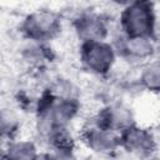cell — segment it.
Segmentation results:
<instances>
[{
    "label": "cell",
    "instance_id": "cell-10",
    "mask_svg": "<svg viewBox=\"0 0 160 160\" xmlns=\"http://www.w3.org/2000/svg\"><path fill=\"white\" fill-rule=\"evenodd\" d=\"M141 80H142V84L148 89L158 90V88H159V80H160V69H159V65L156 62L150 64L145 69V71L142 72Z\"/></svg>",
    "mask_w": 160,
    "mask_h": 160
},
{
    "label": "cell",
    "instance_id": "cell-5",
    "mask_svg": "<svg viewBox=\"0 0 160 160\" xmlns=\"http://www.w3.org/2000/svg\"><path fill=\"white\" fill-rule=\"evenodd\" d=\"M124 144L130 151L136 152L139 155L149 154L154 148V141H152L150 132L142 129L132 128V126L125 130Z\"/></svg>",
    "mask_w": 160,
    "mask_h": 160
},
{
    "label": "cell",
    "instance_id": "cell-3",
    "mask_svg": "<svg viewBox=\"0 0 160 160\" xmlns=\"http://www.w3.org/2000/svg\"><path fill=\"white\" fill-rule=\"evenodd\" d=\"M59 19L56 14L48 10H39L30 14L24 21V31L35 40H42L56 34Z\"/></svg>",
    "mask_w": 160,
    "mask_h": 160
},
{
    "label": "cell",
    "instance_id": "cell-4",
    "mask_svg": "<svg viewBox=\"0 0 160 160\" xmlns=\"http://www.w3.org/2000/svg\"><path fill=\"white\" fill-rule=\"evenodd\" d=\"M76 32L85 42L102 41L106 35V25L104 20L95 14H85L75 22Z\"/></svg>",
    "mask_w": 160,
    "mask_h": 160
},
{
    "label": "cell",
    "instance_id": "cell-2",
    "mask_svg": "<svg viewBox=\"0 0 160 160\" xmlns=\"http://www.w3.org/2000/svg\"><path fill=\"white\" fill-rule=\"evenodd\" d=\"M84 65L92 72L104 74L111 69L115 55L112 48L104 41L85 42L81 51Z\"/></svg>",
    "mask_w": 160,
    "mask_h": 160
},
{
    "label": "cell",
    "instance_id": "cell-7",
    "mask_svg": "<svg viewBox=\"0 0 160 160\" xmlns=\"http://www.w3.org/2000/svg\"><path fill=\"white\" fill-rule=\"evenodd\" d=\"M124 50L131 58L144 59L151 55L154 45L150 36H128L124 42Z\"/></svg>",
    "mask_w": 160,
    "mask_h": 160
},
{
    "label": "cell",
    "instance_id": "cell-1",
    "mask_svg": "<svg viewBox=\"0 0 160 160\" xmlns=\"http://www.w3.org/2000/svg\"><path fill=\"white\" fill-rule=\"evenodd\" d=\"M121 24L128 36H150L154 28L151 8L145 2L130 4L122 12Z\"/></svg>",
    "mask_w": 160,
    "mask_h": 160
},
{
    "label": "cell",
    "instance_id": "cell-9",
    "mask_svg": "<svg viewBox=\"0 0 160 160\" xmlns=\"http://www.w3.org/2000/svg\"><path fill=\"white\" fill-rule=\"evenodd\" d=\"M19 128L18 115L9 109L0 110V136H10Z\"/></svg>",
    "mask_w": 160,
    "mask_h": 160
},
{
    "label": "cell",
    "instance_id": "cell-11",
    "mask_svg": "<svg viewBox=\"0 0 160 160\" xmlns=\"http://www.w3.org/2000/svg\"><path fill=\"white\" fill-rule=\"evenodd\" d=\"M0 160H1V155H0Z\"/></svg>",
    "mask_w": 160,
    "mask_h": 160
},
{
    "label": "cell",
    "instance_id": "cell-8",
    "mask_svg": "<svg viewBox=\"0 0 160 160\" xmlns=\"http://www.w3.org/2000/svg\"><path fill=\"white\" fill-rule=\"evenodd\" d=\"M9 160H35L36 149L30 141H18L10 145L8 150Z\"/></svg>",
    "mask_w": 160,
    "mask_h": 160
},
{
    "label": "cell",
    "instance_id": "cell-6",
    "mask_svg": "<svg viewBox=\"0 0 160 160\" xmlns=\"http://www.w3.org/2000/svg\"><path fill=\"white\" fill-rule=\"evenodd\" d=\"M85 139H86L89 148H91L92 150L101 152V154L111 151L116 145V141H115L112 132L110 130L102 129L100 126L89 129L86 131Z\"/></svg>",
    "mask_w": 160,
    "mask_h": 160
}]
</instances>
